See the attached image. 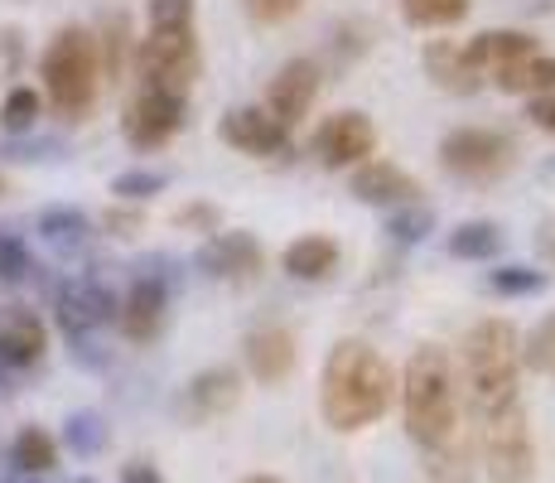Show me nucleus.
<instances>
[{"instance_id":"f257e3e1","label":"nucleus","mask_w":555,"mask_h":483,"mask_svg":"<svg viewBox=\"0 0 555 483\" xmlns=\"http://www.w3.org/2000/svg\"><path fill=\"white\" fill-rule=\"evenodd\" d=\"M397 402V372L387 353L367 339H338L319 368V416L334 435H358L377 425Z\"/></svg>"},{"instance_id":"f03ea898","label":"nucleus","mask_w":555,"mask_h":483,"mask_svg":"<svg viewBox=\"0 0 555 483\" xmlns=\"http://www.w3.org/2000/svg\"><path fill=\"white\" fill-rule=\"evenodd\" d=\"M397 396H401L405 435L421 445V455L464 435V416H468L464 382H459V363L444 343H421L411 353V363H405L397 382Z\"/></svg>"},{"instance_id":"7ed1b4c3","label":"nucleus","mask_w":555,"mask_h":483,"mask_svg":"<svg viewBox=\"0 0 555 483\" xmlns=\"http://www.w3.org/2000/svg\"><path fill=\"white\" fill-rule=\"evenodd\" d=\"M454 363H459V382H464L468 416L498 411V406L521 396V329L512 319L503 315L474 319Z\"/></svg>"},{"instance_id":"20e7f679","label":"nucleus","mask_w":555,"mask_h":483,"mask_svg":"<svg viewBox=\"0 0 555 483\" xmlns=\"http://www.w3.org/2000/svg\"><path fill=\"white\" fill-rule=\"evenodd\" d=\"M44 97L59 122H88L102 97V59L88 25H63L39 59Z\"/></svg>"},{"instance_id":"39448f33","label":"nucleus","mask_w":555,"mask_h":483,"mask_svg":"<svg viewBox=\"0 0 555 483\" xmlns=\"http://www.w3.org/2000/svg\"><path fill=\"white\" fill-rule=\"evenodd\" d=\"M474 445H478V465L488 469L493 483L537 479V435H531V416L521 406V396L498 406V411L474 416Z\"/></svg>"},{"instance_id":"423d86ee","label":"nucleus","mask_w":555,"mask_h":483,"mask_svg":"<svg viewBox=\"0 0 555 483\" xmlns=\"http://www.w3.org/2000/svg\"><path fill=\"white\" fill-rule=\"evenodd\" d=\"M131 68H135V88L189 97L203 68L198 29H145V39H135Z\"/></svg>"},{"instance_id":"0eeeda50","label":"nucleus","mask_w":555,"mask_h":483,"mask_svg":"<svg viewBox=\"0 0 555 483\" xmlns=\"http://www.w3.org/2000/svg\"><path fill=\"white\" fill-rule=\"evenodd\" d=\"M435 155H440L444 175L464 179V185H493V179H503L517 165L512 136L493 131V126H454V131L440 136Z\"/></svg>"},{"instance_id":"6e6552de","label":"nucleus","mask_w":555,"mask_h":483,"mask_svg":"<svg viewBox=\"0 0 555 483\" xmlns=\"http://www.w3.org/2000/svg\"><path fill=\"white\" fill-rule=\"evenodd\" d=\"M165 325H169V276L155 271V256H151L145 266H135L126 295L116 300V329H121L126 343L151 348L165 334Z\"/></svg>"},{"instance_id":"1a4fd4ad","label":"nucleus","mask_w":555,"mask_h":483,"mask_svg":"<svg viewBox=\"0 0 555 483\" xmlns=\"http://www.w3.org/2000/svg\"><path fill=\"white\" fill-rule=\"evenodd\" d=\"M189 122V97L179 92H155V88H135L126 97L121 112V136L131 150H159L169 145Z\"/></svg>"},{"instance_id":"9d476101","label":"nucleus","mask_w":555,"mask_h":483,"mask_svg":"<svg viewBox=\"0 0 555 483\" xmlns=\"http://www.w3.org/2000/svg\"><path fill=\"white\" fill-rule=\"evenodd\" d=\"M309 150H314V160L324 169H353V165H362V160L377 155V126H372L367 112L344 106V112L324 116V122L314 126Z\"/></svg>"},{"instance_id":"9b49d317","label":"nucleus","mask_w":555,"mask_h":483,"mask_svg":"<svg viewBox=\"0 0 555 483\" xmlns=\"http://www.w3.org/2000/svg\"><path fill=\"white\" fill-rule=\"evenodd\" d=\"M53 319L73 343H88L98 329L116 325V295L98 276H78L53 290Z\"/></svg>"},{"instance_id":"f8f14e48","label":"nucleus","mask_w":555,"mask_h":483,"mask_svg":"<svg viewBox=\"0 0 555 483\" xmlns=\"http://www.w3.org/2000/svg\"><path fill=\"white\" fill-rule=\"evenodd\" d=\"M194 266L208 281H222V285H247L266 271V246L242 228H228V232H208L203 246L194 252Z\"/></svg>"},{"instance_id":"ddd939ff","label":"nucleus","mask_w":555,"mask_h":483,"mask_svg":"<svg viewBox=\"0 0 555 483\" xmlns=\"http://www.w3.org/2000/svg\"><path fill=\"white\" fill-rule=\"evenodd\" d=\"M242 402V368L232 363H212V368L194 372L175 396V416L184 425H208L218 416H228Z\"/></svg>"},{"instance_id":"4468645a","label":"nucleus","mask_w":555,"mask_h":483,"mask_svg":"<svg viewBox=\"0 0 555 483\" xmlns=\"http://www.w3.org/2000/svg\"><path fill=\"white\" fill-rule=\"evenodd\" d=\"M319 88H324V68H319V59H285L281 68H275V78L266 82L261 106L285 126V131H295V126L314 112Z\"/></svg>"},{"instance_id":"2eb2a0df","label":"nucleus","mask_w":555,"mask_h":483,"mask_svg":"<svg viewBox=\"0 0 555 483\" xmlns=\"http://www.w3.org/2000/svg\"><path fill=\"white\" fill-rule=\"evenodd\" d=\"M242 368H247V378H256L261 386H281L295 378V368H300V339H295L291 325H256L247 329V339H242Z\"/></svg>"},{"instance_id":"dca6fc26","label":"nucleus","mask_w":555,"mask_h":483,"mask_svg":"<svg viewBox=\"0 0 555 483\" xmlns=\"http://www.w3.org/2000/svg\"><path fill=\"white\" fill-rule=\"evenodd\" d=\"M218 136L247 160H275L291 150V131H285L266 106H228Z\"/></svg>"},{"instance_id":"f3484780","label":"nucleus","mask_w":555,"mask_h":483,"mask_svg":"<svg viewBox=\"0 0 555 483\" xmlns=\"http://www.w3.org/2000/svg\"><path fill=\"white\" fill-rule=\"evenodd\" d=\"M348 193H353L358 203H367V208H401V203H421V179L405 175L401 165H391V160H362V165L348 169Z\"/></svg>"},{"instance_id":"a211bd4d","label":"nucleus","mask_w":555,"mask_h":483,"mask_svg":"<svg viewBox=\"0 0 555 483\" xmlns=\"http://www.w3.org/2000/svg\"><path fill=\"white\" fill-rule=\"evenodd\" d=\"M49 353V329L39 309L29 305H0V368L25 372L39 368Z\"/></svg>"},{"instance_id":"6ab92c4d","label":"nucleus","mask_w":555,"mask_h":483,"mask_svg":"<svg viewBox=\"0 0 555 483\" xmlns=\"http://www.w3.org/2000/svg\"><path fill=\"white\" fill-rule=\"evenodd\" d=\"M421 63H425V78H430L440 92H450V97L483 92V73L468 63L464 39H430L421 53Z\"/></svg>"},{"instance_id":"aec40b11","label":"nucleus","mask_w":555,"mask_h":483,"mask_svg":"<svg viewBox=\"0 0 555 483\" xmlns=\"http://www.w3.org/2000/svg\"><path fill=\"white\" fill-rule=\"evenodd\" d=\"M537 49L541 45H537V35H531V29H483V35L464 39L468 63L483 73V82H493L503 68H512V63L531 59Z\"/></svg>"},{"instance_id":"412c9836","label":"nucleus","mask_w":555,"mask_h":483,"mask_svg":"<svg viewBox=\"0 0 555 483\" xmlns=\"http://www.w3.org/2000/svg\"><path fill=\"white\" fill-rule=\"evenodd\" d=\"M338 262H344V252H338V242L324 238V232H305V238H295L281 252V271L291 276V281H305V285L328 281V276L338 271Z\"/></svg>"},{"instance_id":"4be33fe9","label":"nucleus","mask_w":555,"mask_h":483,"mask_svg":"<svg viewBox=\"0 0 555 483\" xmlns=\"http://www.w3.org/2000/svg\"><path fill=\"white\" fill-rule=\"evenodd\" d=\"M92 39H98V59H102V88H116V82H126V68H131V59H135L131 15H121V10H106V15L98 20V29H92Z\"/></svg>"},{"instance_id":"5701e85b","label":"nucleus","mask_w":555,"mask_h":483,"mask_svg":"<svg viewBox=\"0 0 555 483\" xmlns=\"http://www.w3.org/2000/svg\"><path fill=\"white\" fill-rule=\"evenodd\" d=\"M503 228H498L493 218H468L450 228V242H444V252L454 256V262H493L498 252H503Z\"/></svg>"},{"instance_id":"b1692460","label":"nucleus","mask_w":555,"mask_h":483,"mask_svg":"<svg viewBox=\"0 0 555 483\" xmlns=\"http://www.w3.org/2000/svg\"><path fill=\"white\" fill-rule=\"evenodd\" d=\"M10 465L29 479L53 474V469H59V440H53L44 425H25V431L10 440Z\"/></svg>"},{"instance_id":"393cba45","label":"nucleus","mask_w":555,"mask_h":483,"mask_svg":"<svg viewBox=\"0 0 555 483\" xmlns=\"http://www.w3.org/2000/svg\"><path fill=\"white\" fill-rule=\"evenodd\" d=\"M498 92H512V97H537V92H555V53H531V59L512 63L493 78Z\"/></svg>"},{"instance_id":"a878e982","label":"nucleus","mask_w":555,"mask_h":483,"mask_svg":"<svg viewBox=\"0 0 555 483\" xmlns=\"http://www.w3.org/2000/svg\"><path fill=\"white\" fill-rule=\"evenodd\" d=\"M35 228H39V238H44V242L63 246V252H73V246L88 242L92 218H88L82 208H73V203H53V208H44V213L35 218Z\"/></svg>"},{"instance_id":"bb28decb","label":"nucleus","mask_w":555,"mask_h":483,"mask_svg":"<svg viewBox=\"0 0 555 483\" xmlns=\"http://www.w3.org/2000/svg\"><path fill=\"white\" fill-rule=\"evenodd\" d=\"M521 372L555 378V309L551 315H541L537 325L521 334Z\"/></svg>"},{"instance_id":"cd10ccee","label":"nucleus","mask_w":555,"mask_h":483,"mask_svg":"<svg viewBox=\"0 0 555 483\" xmlns=\"http://www.w3.org/2000/svg\"><path fill=\"white\" fill-rule=\"evenodd\" d=\"M474 10V0H401V20L411 29H450Z\"/></svg>"},{"instance_id":"c85d7f7f","label":"nucleus","mask_w":555,"mask_h":483,"mask_svg":"<svg viewBox=\"0 0 555 483\" xmlns=\"http://www.w3.org/2000/svg\"><path fill=\"white\" fill-rule=\"evenodd\" d=\"M435 232V208L430 203H401V208H391L387 213V238L397 242V246H415V242H425Z\"/></svg>"},{"instance_id":"c756f323","label":"nucleus","mask_w":555,"mask_h":483,"mask_svg":"<svg viewBox=\"0 0 555 483\" xmlns=\"http://www.w3.org/2000/svg\"><path fill=\"white\" fill-rule=\"evenodd\" d=\"M377 45V35H372V25H362V20H344V25H334V35H328V53H334V73L353 68L362 53H372Z\"/></svg>"},{"instance_id":"7c9ffc66","label":"nucleus","mask_w":555,"mask_h":483,"mask_svg":"<svg viewBox=\"0 0 555 483\" xmlns=\"http://www.w3.org/2000/svg\"><path fill=\"white\" fill-rule=\"evenodd\" d=\"M488 290H493V295H503V300L541 295V290H546V271H537V266H517V262L493 266V271H488Z\"/></svg>"},{"instance_id":"2f4dec72","label":"nucleus","mask_w":555,"mask_h":483,"mask_svg":"<svg viewBox=\"0 0 555 483\" xmlns=\"http://www.w3.org/2000/svg\"><path fill=\"white\" fill-rule=\"evenodd\" d=\"M63 445H68L73 455H102V449L112 445V431H106V421L98 411H73L68 425H63Z\"/></svg>"},{"instance_id":"473e14b6","label":"nucleus","mask_w":555,"mask_h":483,"mask_svg":"<svg viewBox=\"0 0 555 483\" xmlns=\"http://www.w3.org/2000/svg\"><path fill=\"white\" fill-rule=\"evenodd\" d=\"M39 112H44V92L39 88H10L5 102H0V126H5L10 136H25V131H35Z\"/></svg>"},{"instance_id":"72a5a7b5","label":"nucleus","mask_w":555,"mask_h":483,"mask_svg":"<svg viewBox=\"0 0 555 483\" xmlns=\"http://www.w3.org/2000/svg\"><path fill=\"white\" fill-rule=\"evenodd\" d=\"M468 465H474V455H468L464 435H454L450 445H440V449H425V474L435 483H464Z\"/></svg>"},{"instance_id":"f704fd0d","label":"nucleus","mask_w":555,"mask_h":483,"mask_svg":"<svg viewBox=\"0 0 555 483\" xmlns=\"http://www.w3.org/2000/svg\"><path fill=\"white\" fill-rule=\"evenodd\" d=\"M165 189H169L165 169H141V165H135V169H121V175L112 179V193L121 203H151L155 193H165Z\"/></svg>"},{"instance_id":"c9c22d12","label":"nucleus","mask_w":555,"mask_h":483,"mask_svg":"<svg viewBox=\"0 0 555 483\" xmlns=\"http://www.w3.org/2000/svg\"><path fill=\"white\" fill-rule=\"evenodd\" d=\"M145 25L151 29H198L194 0H145Z\"/></svg>"},{"instance_id":"e433bc0d","label":"nucleus","mask_w":555,"mask_h":483,"mask_svg":"<svg viewBox=\"0 0 555 483\" xmlns=\"http://www.w3.org/2000/svg\"><path fill=\"white\" fill-rule=\"evenodd\" d=\"M305 10V0H242V15L261 29H275V25H291L295 15Z\"/></svg>"},{"instance_id":"4c0bfd02","label":"nucleus","mask_w":555,"mask_h":483,"mask_svg":"<svg viewBox=\"0 0 555 483\" xmlns=\"http://www.w3.org/2000/svg\"><path fill=\"white\" fill-rule=\"evenodd\" d=\"M98 228L106 232V238H135V232H145V208H141V203H121V199H116L112 208L98 218Z\"/></svg>"},{"instance_id":"58836bf2","label":"nucleus","mask_w":555,"mask_h":483,"mask_svg":"<svg viewBox=\"0 0 555 483\" xmlns=\"http://www.w3.org/2000/svg\"><path fill=\"white\" fill-rule=\"evenodd\" d=\"M29 271H35L29 246L20 238H10V232H0V281H25Z\"/></svg>"},{"instance_id":"ea45409f","label":"nucleus","mask_w":555,"mask_h":483,"mask_svg":"<svg viewBox=\"0 0 555 483\" xmlns=\"http://www.w3.org/2000/svg\"><path fill=\"white\" fill-rule=\"evenodd\" d=\"M175 228H184V232H218L222 228V213L212 208V203H184V208L175 213Z\"/></svg>"},{"instance_id":"a19ab883","label":"nucleus","mask_w":555,"mask_h":483,"mask_svg":"<svg viewBox=\"0 0 555 483\" xmlns=\"http://www.w3.org/2000/svg\"><path fill=\"white\" fill-rule=\"evenodd\" d=\"M527 122L537 126V131L555 136V92H537V97H527Z\"/></svg>"},{"instance_id":"79ce46f5","label":"nucleus","mask_w":555,"mask_h":483,"mask_svg":"<svg viewBox=\"0 0 555 483\" xmlns=\"http://www.w3.org/2000/svg\"><path fill=\"white\" fill-rule=\"evenodd\" d=\"M121 483H165V479H159V469L151 465V459H126Z\"/></svg>"},{"instance_id":"37998d69","label":"nucleus","mask_w":555,"mask_h":483,"mask_svg":"<svg viewBox=\"0 0 555 483\" xmlns=\"http://www.w3.org/2000/svg\"><path fill=\"white\" fill-rule=\"evenodd\" d=\"M531 242H537V256H541V262L555 266V213L537 223V238H531Z\"/></svg>"},{"instance_id":"c03bdc74","label":"nucleus","mask_w":555,"mask_h":483,"mask_svg":"<svg viewBox=\"0 0 555 483\" xmlns=\"http://www.w3.org/2000/svg\"><path fill=\"white\" fill-rule=\"evenodd\" d=\"M237 483H285V479H275V474H247V479H237Z\"/></svg>"},{"instance_id":"a18cd8bd","label":"nucleus","mask_w":555,"mask_h":483,"mask_svg":"<svg viewBox=\"0 0 555 483\" xmlns=\"http://www.w3.org/2000/svg\"><path fill=\"white\" fill-rule=\"evenodd\" d=\"M78 483H98V479H78Z\"/></svg>"},{"instance_id":"49530a36","label":"nucleus","mask_w":555,"mask_h":483,"mask_svg":"<svg viewBox=\"0 0 555 483\" xmlns=\"http://www.w3.org/2000/svg\"><path fill=\"white\" fill-rule=\"evenodd\" d=\"M29 483H35V479H29Z\"/></svg>"}]
</instances>
